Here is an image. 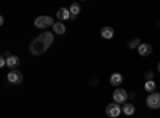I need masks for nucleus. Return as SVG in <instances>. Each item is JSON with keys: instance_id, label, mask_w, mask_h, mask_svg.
<instances>
[{"instance_id": "f257e3e1", "label": "nucleus", "mask_w": 160, "mask_h": 118, "mask_svg": "<svg viewBox=\"0 0 160 118\" xmlns=\"http://www.w3.org/2000/svg\"><path fill=\"white\" fill-rule=\"evenodd\" d=\"M53 40H55V35H53V32H42L38 37H35L34 40L31 42L29 45V51H31V54L34 56H40V54H43L45 51L51 46Z\"/></svg>"}, {"instance_id": "f03ea898", "label": "nucleus", "mask_w": 160, "mask_h": 118, "mask_svg": "<svg viewBox=\"0 0 160 118\" xmlns=\"http://www.w3.org/2000/svg\"><path fill=\"white\" fill-rule=\"evenodd\" d=\"M34 26L37 29H47L48 26H55V21H53V18L51 16H37L35 19H34Z\"/></svg>"}, {"instance_id": "7ed1b4c3", "label": "nucleus", "mask_w": 160, "mask_h": 118, "mask_svg": "<svg viewBox=\"0 0 160 118\" xmlns=\"http://www.w3.org/2000/svg\"><path fill=\"white\" fill-rule=\"evenodd\" d=\"M120 113H122L120 104H117V102L108 104V107H106V115H108L109 118H117V116H120Z\"/></svg>"}, {"instance_id": "20e7f679", "label": "nucleus", "mask_w": 160, "mask_h": 118, "mask_svg": "<svg viewBox=\"0 0 160 118\" xmlns=\"http://www.w3.org/2000/svg\"><path fill=\"white\" fill-rule=\"evenodd\" d=\"M112 99L117 104H127L128 93H127L123 88H117V89H114V93H112Z\"/></svg>"}, {"instance_id": "39448f33", "label": "nucleus", "mask_w": 160, "mask_h": 118, "mask_svg": "<svg viewBox=\"0 0 160 118\" xmlns=\"http://www.w3.org/2000/svg\"><path fill=\"white\" fill-rule=\"evenodd\" d=\"M7 78H8V82H10L11 85H21L22 80H24L22 72H19L18 69H16V70H10L8 75H7Z\"/></svg>"}, {"instance_id": "423d86ee", "label": "nucleus", "mask_w": 160, "mask_h": 118, "mask_svg": "<svg viewBox=\"0 0 160 118\" xmlns=\"http://www.w3.org/2000/svg\"><path fill=\"white\" fill-rule=\"evenodd\" d=\"M146 104H148V107L157 110L160 109V93H151L148 96V99H146Z\"/></svg>"}, {"instance_id": "0eeeda50", "label": "nucleus", "mask_w": 160, "mask_h": 118, "mask_svg": "<svg viewBox=\"0 0 160 118\" xmlns=\"http://www.w3.org/2000/svg\"><path fill=\"white\" fill-rule=\"evenodd\" d=\"M19 64H21V61H19L18 56H15V54H8L7 56V65H8L11 70H16Z\"/></svg>"}, {"instance_id": "6e6552de", "label": "nucleus", "mask_w": 160, "mask_h": 118, "mask_svg": "<svg viewBox=\"0 0 160 118\" xmlns=\"http://www.w3.org/2000/svg\"><path fill=\"white\" fill-rule=\"evenodd\" d=\"M56 16H58V19H59L61 22H62V21H68V19H72V15H71L69 8H64V7H61V8L58 10Z\"/></svg>"}, {"instance_id": "1a4fd4ad", "label": "nucleus", "mask_w": 160, "mask_h": 118, "mask_svg": "<svg viewBox=\"0 0 160 118\" xmlns=\"http://www.w3.org/2000/svg\"><path fill=\"white\" fill-rule=\"evenodd\" d=\"M138 53H139L142 58L149 56V54L152 53V46H151V43H142V45L138 48Z\"/></svg>"}, {"instance_id": "9d476101", "label": "nucleus", "mask_w": 160, "mask_h": 118, "mask_svg": "<svg viewBox=\"0 0 160 118\" xmlns=\"http://www.w3.org/2000/svg\"><path fill=\"white\" fill-rule=\"evenodd\" d=\"M109 82H111V85H112V86L120 88V85H122V82H123V77L120 75V73H112V75H111V78H109Z\"/></svg>"}, {"instance_id": "9b49d317", "label": "nucleus", "mask_w": 160, "mask_h": 118, "mask_svg": "<svg viewBox=\"0 0 160 118\" xmlns=\"http://www.w3.org/2000/svg\"><path fill=\"white\" fill-rule=\"evenodd\" d=\"M114 29L112 27H109V26H106V27H102L101 29V37L102 38H106V40H111V38H114Z\"/></svg>"}, {"instance_id": "f8f14e48", "label": "nucleus", "mask_w": 160, "mask_h": 118, "mask_svg": "<svg viewBox=\"0 0 160 118\" xmlns=\"http://www.w3.org/2000/svg\"><path fill=\"white\" fill-rule=\"evenodd\" d=\"M122 112H123L125 115H135L136 107L133 106L131 102H127V104H123V106H122Z\"/></svg>"}, {"instance_id": "ddd939ff", "label": "nucleus", "mask_w": 160, "mask_h": 118, "mask_svg": "<svg viewBox=\"0 0 160 118\" xmlns=\"http://www.w3.org/2000/svg\"><path fill=\"white\" fill-rule=\"evenodd\" d=\"M53 32H55V34H64L66 32V26L61 22V21H58V22H55V26H53Z\"/></svg>"}, {"instance_id": "4468645a", "label": "nucleus", "mask_w": 160, "mask_h": 118, "mask_svg": "<svg viewBox=\"0 0 160 118\" xmlns=\"http://www.w3.org/2000/svg\"><path fill=\"white\" fill-rule=\"evenodd\" d=\"M69 11H71V15H72V19H75V18H77V15L80 13V3L74 2V3L69 7Z\"/></svg>"}, {"instance_id": "2eb2a0df", "label": "nucleus", "mask_w": 160, "mask_h": 118, "mask_svg": "<svg viewBox=\"0 0 160 118\" xmlns=\"http://www.w3.org/2000/svg\"><path fill=\"white\" fill-rule=\"evenodd\" d=\"M144 89L148 91L149 94H151V93H155V82H154V80H151V82H146Z\"/></svg>"}, {"instance_id": "dca6fc26", "label": "nucleus", "mask_w": 160, "mask_h": 118, "mask_svg": "<svg viewBox=\"0 0 160 118\" xmlns=\"http://www.w3.org/2000/svg\"><path fill=\"white\" fill-rule=\"evenodd\" d=\"M142 43H141V38H133V40L128 43V48L130 50H136V48H139Z\"/></svg>"}, {"instance_id": "f3484780", "label": "nucleus", "mask_w": 160, "mask_h": 118, "mask_svg": "<svg viewBox=\"0 0 160 118\" xmlns=\"http://www.w3.org/2000/svg\"><path fill=\"white\" fill-rule=\"evenodd\" d=\"M144 77H146V80H148V82H151V80H154V72L152 70H148Z\"/></svg>"}, {"instance_id": "a211bd4d", "label": "nucleus", "mask_w": 160, "mask_h": 118, "mask_svg": "<svg viewBox=\"0 0 160 118\" xmlns=\"http://www.w3.org/2000/svg\"><path fill=\"white\" fill-rule=\"evenodd\" d=\"M3 65H7V58H0V67H3Z\"/></svg>"}, {"instance_id": "6ab92c4d", "label": "nucleus", "mask_w": 160, "mask_h": 118, "mask_svg": "<svg viewBox=\"0 0 160 118\" xmlns=\"http://www.w3.org/2000/svg\"><path fill=\"white\" fill-rule=\"evenodd\" d=\"M96 83H98V80H96V78H93V80H90V85H91V86H95Z\"/></svg>"}, {"instance_id": "aec40b11", "label": "nucleus", "mask_w": 160, "mask_h": 118, "mask_svg": "<svg viewBox=\"0 0 160 118\" xmlns=\"http://www.w3.org/2000/svg\"><path fill=\"white\" fill-rule=\"evenodd\" d=\"M157 67H158V72H160V62H158V65H157Z\"/></svg>"}]
</instances>
